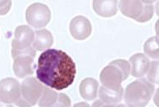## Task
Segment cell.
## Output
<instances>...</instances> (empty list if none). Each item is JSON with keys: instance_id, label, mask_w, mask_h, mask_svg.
Wrapping results in <instances>:
<instances>
[{"instance_id": "3957f363", "label": "cell", "mask_w": 159, "mask_h": 107, "mask_svg": "<svg viewBox=\"0 0 159 107\" xmlns=\"http://www.w3.org/2000/svg\"><path fill=\"white\" fill-rule=\"evenodd\" d=\"M154 93V86L141 78L131 82L125 90L124 100L128 107H145Z\"/></svg>"}, {"instance_id": "7a4b0ae2", "label": "cell", "mask_w": 159, "mask_h": 107, "mask_svg": "<svg viewBox=\"0 0 159 107\" xmlns=\"http://www.w3.org/2000/svg\"><path fill=\"white\" fill-rule=\"evenodd\" d=\"M129 74V63L123 59H117L112 61L109 65L103 69L100 73V81L102 86L109 89H121V82L128 79Z\"/></svg>"}, {"instance_id": "30bf717a", "label": "cell", "mask_w": 159, "mask_h": 107, "mask_svg": "<svg viewBox=\"0 0 159 107\" xmlns=\"http://www.w3.org/2000/svg\"><path fill=\"white\" fill-rule=\"evenodd\" d=\"M69 30L74 38L79 40H83L90 36L92 33V25L87 17L78 16L73 18L70 21Z\"/></svg>"}, {"instance_id": "5b68a950", "label": "cell", "mask_w": 159, "mask_h": 107, "mask_svg": "<svg viewBox=\"0 0 159 107\" xmlns=\"http://www.w3.org/2000/svg\"><path fill=\"white\" fill-rule=\"evenodd\" d=\"M44 86L34 77H28L21 84V96L16 102L18 107H32L38 103Z\"/></svg>"}, {"instance_id": "44dd1931", "label": "cell", "mask_w": 159, "mask_h": 107, "mask_svg": "<svg viewBox=\"0 0 159 107\" xmlns=\"http://www.w3.org/2000/svg\"><path fill=\"white\" fill-rule=\"evenodd\" d=\"M116 105H110V104H105L102 102L100 100L95 101L93 105V107H115Z\"/></svg>"}, {"instance_id": "2e32d148", "label": "cell", "mask_w": 159, "mask_h": 107, "mask_svg": "<svg viewBox=\"0 0 159 107\" xmlns=\"http://www.w3.org/2000/svg\"><path fill=\"white\" fill-rule=\"evenodd\" d=\"M59 97V93L56 91H53L47 86H44L43 93L39 100V107H49L54 105L57 101Z\"/></svg>"}, {"instance_id": "484cf974", "label": "cell", "mask_w": 159, "mask_h": 107, "mask_svg": "<svg viewBox=\"0 0 159 107\" xmlns=\"http://www.w3.org/2000/svg\"><path fill=\"white\" fill-rule=\"evenodd\" d=\"M156 14L159 16V1L156 4Z\"/></svg>"}, {"instance_id": "6da1fadb", "label": "cell", "mask_w": 159, "mask_h": 107, "mask_svg": "<svg viewBox=\"0 0 159 107\" xmlns=\"http://www.w3.org/2000/svg\"><path fill=\"white\" fill-rule=\"evenodd\" d=\"M36 75L39 81L45 86L52 89L63 90L74 82L76 66L66 52L48 49L39 58Z\"/></svg>"}, {"instance_id": "603a6c76", "label": "cell", "mask_w": 159, "mask_h": 107, "mask_svg": "<svg viewBox=\"0 0 159 107\" xmlns=\"http://www.w3.org/2000/svg\"><path fill=\"white\" fill-rule=\"evenodd\" d=\"M155 30H156V35H157V39L159 41V19L157 21L155 25Z\"/></svg>"}, {"instance_id": "5bb4252c", "label": "cell", "mask_w": 159, "mask_h": 107, "mask_svg": "<svg viewBox=\"0 0 159 107\" xmlns=\"http://www.w3.org/2000/svg\"><path fill=\"white\" fill-rule=\"evenodd\" d=\"M80 96L86 100H93L98 94V82L93 78H86L80 84Z\"/></svg>"}, {"instance_id": "8992f818", "label": "cell", "mask_w": 159, "mask_h": 107, "mask_svg": "<svg viewBox=\"0 0 159 107\" xmlns=\"http://www.w3.org/2000/svg\"><path fill=\"white\" fill-rule=\"evenodd\" d=\"M14 58L13 69L16 76L19 78H24L34 73V59L36 51L33 47L22 52H11Z\"/></svg>"}, {"instance_id": "ffe728a7", "label": "cell", "mask_w": 159, "mask_h": 107, "mask_svg": "<svg viewBox=\"0 0 159 107\" xmlns=\"http://www.w3.org/2000/svg\"><path fill=\"white\" fill-rule=\"evenodd\" d=\"M12 5V2L10 0L0 1V16H4L10 11Z\"/></svg>"}, {"instance_id": "d6986e66", "label": "cell", "mask_w": 159, "mask_h": 107, "mask_svg": "<svg viewBox=\"0 0 159 107\" xmlns=\"http://www.w3.org/2000/svg\"><path fill=\"white\" fill-rule=\"evenodd\" d=\"M71 106V100L68 95L65 93H59L57 101L54 105L49 107H70Z\"/></svg>"}, {"instance_id": "4fadbf2b", "label": "cell", "mask_w": 159, "mask_h": 107, "mask_svg": "<svg viewBox=\"0 0 159 107\" xmlns=\"http://www.w3.org/2000/svg\"><path fill=\"white\" fill-rule=\"evenodd\" d=\"M53 44V36L47 29H40L34 33L33 48L35 51H44L50 48Z\"/></svg>"}, {"instance_id": "52a82bcc", "label": "cell", "mask_w": 159, "mask_h": 107, "mask_svg": "<svg viewBox=\"0 0 159 107\" xmlns=\"http://www.w3.org/2000/svg\"><path fill=\"white\" fill-rule=\"evenodd\" d=\"M51 11L45 4L35 3L31 4L26 11V20L31 27L41 28L45 27L51 21Z\"/></svg>"}, {"instance_id": "7c38bea8", "label": "cell", "mask_w": 159, "mask_h": 107, "mask_svg": "<svg viewBox=\"0 0 159 107\" xmlns=\"http://www.w3.org/2000/svg\"><path fill=\"white\" fill-rule=\"evenodd\" d=\"M94 11L103 17H111L117 12L116 0H94L93 2Z\"/></svg>"}, {"instance_id": "9c48e42d", "label": "cell", "mask_w": 159, "mask_h": 107, "mask_svg": "<svg viewBox=\"0 0 159 107\" xmlns=\"http://www.w3.org/2000/svg\"><path fill=\"white\" fill-rule=\"evenodd\" d=\"M34 40V32L28 26H19L16 28L15 38L12 41L11 52H22L32 47Z\"/></svg>"}, {"instance_id": "d4e9b609", "label": "cell", "mask_w": 159, "mask_h": 107, "mask_svg": "<svg viewBox=\"0 0 159 107\" xmlns=\"http://www.w3.org/2000/svg\"><path fill=\"white\" fill-rule=\"evenodd\" d=\"M0 107H14L11 104H6L0 101Z\"/></svg>"}, {"instance_id": "9a60e30c", "label": "cell", "mask_w": 159, "mask_h": 107, "mask_svg": "<svg viewBox=\"0 0 159 107\" xmlns=\"http://www.w3.org/2000/svg\"><path fill=\"white\" fill-rule=\"evenodd\" d=\"M123 96V88L119 90L109 89L104 86H100L99 98L102 102L110 105H116L121 102Z\"/></svg>"}, {"instance_id": "277c9868", "label": "cell", "mask_w": 159, "mask_h": 107, "mask_svg": "<svg viewBox=\"0 0 159 107\" xmlns=\"http://www.w3.org/2000/svg\"><path fill=\"white\" fill-rule=\"evenodd\" d=\"M119 7L124 16L134 19L138 22L150 21L154 13L152 1L121 0L119 2Z\"/></svg>"}, {"instance_id": "8fae6325", "label": "cell", "mask_w": 159, "mask_h": 107, "mask_svg": "<svg viewBox=\"0 0 159 107\" xmlns=\"http://www.w3.org/2000/svg\"><path fill=\"white\" fill-rule=\"evenodd\" d=\"M150 60L142 53L133 55L129 59L130 72L134 77L141 78L147 73L150 67Z\"/></svg>"}, {"instance_id": "7402d4cb", "label": "cell", "mask_w": 159, "mask_h": 107, "mask_svg": "<svg viewBox=\"0 0 159 107\" xmlns=\"http://www.w3.org/2000/svg\"><path fill=\"white\" fill-rule=\"evenodd\" d=\"M153 101L157 107H159V88L157 89L155 93V96L153 98Z\"/></svg>"}, {"instance_id": "e0dca14e", "label": "cell", "mask_w": 159, "mask_h": 107, "mask_svg": "<svg viewBox=\"0 0 159 107\" xmlns=\"http://www.w3.org/2000/svg\"><path fill=\"white\" fill-rule=\"evenodd\" d=\"M144 52L151 58L159 59V41L156 36L148 39L145 41Z\"/></svg>"}, {"instance_id": "ba28073f", "label": "cell", "mask_w": 159, "mask_h": 107, "mask_svg": "<svg viewBox=\"0 0 159 107\" xmlns=\"http://www.w3.org/2000/svg\"><path fill=\"white\" fill-rule=\"evenodd\" d=\"M21 96V85L14 78L8 77L0 81V101L6 104L15 103Z\"/></svg>"}, {"instance_id": "cb8c5ba5", "label": "cell", "mask_w": 159, "mask_h": 107, "mask_svg": "<svg viewBox=\"0 0 159 107\" xmlns=\"http://www.w3.org/2000/svg\"><path fill=\"white\" fill-rule=\"evenodd\" d=\"M74 107H90V105L87 103H85V102H80V103L75 104Z\"/></svg>"}, {"instance_id": "4316f807", "label": "cell", "mask_w": 159, "mask_h": 107, "mask_svg": "<svg viewBox=\"0 0 159 107\" xmlns=\"http://www.w3.org/2000/svg\"><path fill=\"white\" fill-rule=\"evenodd\" d=\"M115 107H127L125 105H122V104H121V105H116V106Z\"/></svg>"}, {"instance_id": "ac0fdd59", "label": "cell", "mask_w": 159, "mask_h": 107, "mask_svg": "<svg viewBox=\"0 0 159 107\" xmlns=\"http://www.w3.org/2000/svg\"><path fill=\"white\" fill-rule=\"evenodd\" d=\"M146 74L150 82L159 84V61H152Z\"/></svg>"}]
</instances>
